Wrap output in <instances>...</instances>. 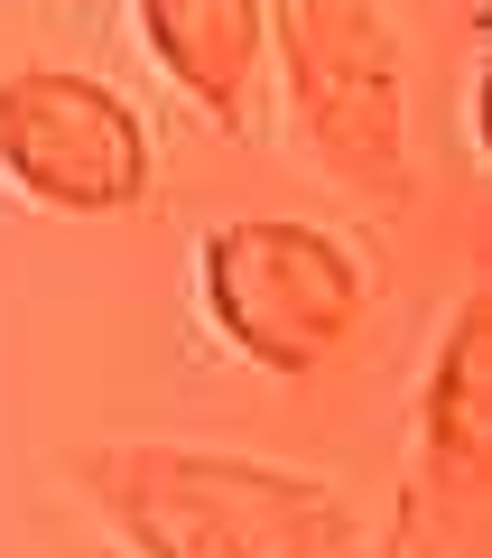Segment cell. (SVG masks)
Returning <instances> with one entry per match:
<instances>
[{
    "mask_svg": "<svg viewBox=\"0 0 492 558\" xmlns=\"http://www.w3.org/2000/svg\"><path fill=\"white\" fill-rule=\"evenodd\" d=\"M94 494L139 558H335V494L251 457H177L112 447L94 457Z\"/></svg>",
    "mask_w": 492,
    "mask_h": 558,
    "instance_id": "obj_1",
    "label": "cell"
},
{
    "mask_svg": "<svg viewBox=\"0 0 492 558\" xmlns=\"http://www.w3.org/2000/svg\"><path fill=\"white\" fill-rule=\"evenodd\" d=\"M270 65L288 84V112L307 159L362 205L409 196V57L381 0H279Z\"/></svg>",
    "mask_w": 492,
    "mask_h": 558,
    "instance_id": "obj_2",
    "label": "cell"
},
{
    "mask_svg": "<svg viewBox=\"0 0 492 558\" xmlns=\"http://www.w3.org/2000/svg\"><path fill=\"white\" fill-rule=\"evenodd\" d=\"M196 299L242 363H260L279 381H307L362 326V260L335 233H316V223L233 215L196 252Z\"/></svg>",
    "mask_w": 492,
    "mask_h": 558,
    "instance_id": "obj_3",
    "label": "cell"
},
{
    "mask_svg": "<svg viewBox=\"0 0 492 558\" xmlns=\"http://www.w3.org/2000/svg\"><path fill=\"white\" fill-rule=\"evenodd\" d=\"M0 168L28 205L131 215L149 196V131L112 84L75 65H28V75H0Z\"/></svg>",
    "mask_w": 492,
    "mask_h": 558,
    "instance_id": "obj_4",
    "label": "cell"
},
{
    "mask_svg": "<svg viewBox=\"0 0 492 558\" xmlns=\"http://www.w3.org/2000/svg\"><path fill=\"white\" fill-rule=\"evenodd\" d=\"M139 38L158 75L196 112H214L233 140L260 131V84H270V0H139Z\"/></svg>",
    "mask_w": 492,
    "mask_h": 558,
    "instance_id": "obj_5",
    "label": "cell"
},
{
    "mask_svg": "<svg viewBox=\"0 0 492 558\" xmlns=\"http://www.w3.org/2000/svg\"><path fill=\"white\" fill-rule=\"evenodd\" d=\"M483 354H492V307L465 299L446 326V344H436V373L428 391H418V428H428V457L436 475H483Z\"/></svg>",
    "mask_w": 492,
    "mask_h": 558,
    "instance_id": "obj_6",
    "label": "cell"
}]
</instances>
